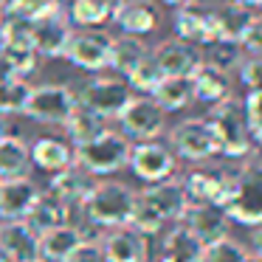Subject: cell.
<instances>
[{
  "mask_svg": "<svg viewBox=\"0 0 262 262\" xmlns=\"http://www.w3.org/2000/svg\"><path fill=\"white\" fill-rule=\"evenodd\" d=\"M107 127H110L107 119L96 116L88 107H76L74 113H71V119L62 124V130H65V138L76 147V144H85V141H91V138L102 136Z\"/></svg>",
  "mask_w": 262,
  "mask_h": 262,
  "instance_id": "cell-32",
  "label": "cell"
},
{
  "mask_svg": "<svg viewBox=\"0 0 262 262\" xmlns=\"http://www.w3.org/2000/svg\"><path fill=\"white\" fill-rule=\"evenodd\" d=\"M130 96H133V91H130V85H127V79H121V76H107V74L88 76L79 85V91H76L79 107L93 110L96 116H102V119H107V121L119 119V113L124 110V104L130 102Z\"/></svg>",
  "mask_w": 262,
  "mask_h": 262,
  "instance_id": "cell-8",
  "label": "cell"
},
{
  "mask_svg": "<svg viewBox=\"0 0 262 262\" xmlns=\"http://www.w3.org/2000/svg\"><path fill=\"white\" fill-rule=\"evenodd\" d=\"M234 3H243V6H248V9H256V6H259V0H234Z\"/></svg>",
  "mask_w": 262,
  "mask_h": 262,
  "instance_id": "cell-47",
  "label": "cell"
},
{
  "mask_svg": "<svg viewBox=\"0 0 262 262\" xmlns=\"http://www.w3.org/2000/svg\"><path fill=\"white\" fill-rule=\"evenodd\" d=\"M256 12H259V14H262V0H259V6H256Z\"/></svg>",
  "mask_w": 262,
  "mask_h": 262,
  "instance_id": "cell-50",
  "label": "cell"
},
{
  "mask_svg": "<svg viewBox=\"0 0 262 262\" xmlns=\"http://www.w3.org/2000/svg\"><path fill=\"white\" fill-rule=\"evenodd\" d=\"M181 223L200 239L203 245L214 243V239L226 237L228 234V217L220 206H211V203H189L186 211H183Z\"/></svg>",
  "mask_w": 262,
  "mask_h": 262,
  "instance_id": "cell-20",
  "label": "cell"
},
{
  "mask_svg": "<svg viewBox=\"0 0 262 262\" xmlns=\"http://www.w3.org/2000/svg\"><path fill=\"white\" fill-rule=\"evenodd\" d=\"M0 48H31V20L23 17V14H3V20H0Z\"/></svg>",
  "mask_w": 262,
  "mask_h": 262,
  "instance_id": "cell-34",
  "label": "cell"
},
{
  "mask_svg": "<svg viewBox=\"0 0 262 262\" xmlns=\"http://www.w3.org/2000/svg\"><path fill=\"white\" fill-rule=\"evenodd\" d=\"M31 172V152L29 141L14 133L0 138V181L6 178H20Z\"/></svg>",
  "mask_w": 262,
  "mask_h": 262,
  "instance_id": "cell-31",
  "label": "cell"
},
{
  "mask_svg": "<svg viewBox=\"0 0 262 262\" xmlns=\"http://www.w3.org/2000/svg\"><path fill=\"white\" fill-rule=\"evenodd\" d=\"M259 149H262V147H259Z\"/></svg>",
  "mask_w": 262,
  "mask_h": 262,
  "instance_id": "cell-52",
  "label": "cell"
},
{
  "mask_svg": "<svg viewBox=\"0 0 262 262\" xmlns=\"http://www.w3.org/2000/svg\"><path fill=\"white\" fill-rule=\"evenodd\" d=\"M37 194L40 186L29 175L0 181V220H26Z\"/></svg>",
  "mask_w": 262,
  "mask_h": 262,
  "instance_id": "cell-19",
  "label": "cell"
},
{
  "mask_svg": "<svg viewBox=\"0 0 262 262\" xmlns=\"http://www.w3.org/2000/svg\"><path fill=\"white\" fill-rule=\"evenodd\" d=\"M116 0H71L65 3V14H68L74 29H104L113 17Z\"/></svg>",
  "mask_w": 262,
  "mask_h": 262,
  "instance_id": "cell-30",
  "label": "cell"
},
{
  "mask_svg": "<svg viewBox=\"0 0 262 262\" xmlns=\"http://www.w3.org/2000/svg\"><path fill=\"white\" fill-rule=\"evenodd\" d=\"M149 96L155 99V104L164 113H181V110L194 104V91L189 76H164Z\"/></svg>",
  "mask_w": 262,
  "mask_h": 262,
  "instance_id": "cell-28",
  "label": "cell"
},
{
  "mask_svg": "<svg viewBox=\"0 0 262 262\" xmlns=\"http://www.w3.org/2000/svg\"><path fill=\"white\" fill-rule=\"evenodd\" d=\"M245 262H262V259H259L256 254H251V251H248V256H245Z\"/></svg>",
  "mask_w": 262,
  "mask_h": 262,
  "instance_id": "cell-48",
  "label": "cell"
},
{
  "mask_svg": "<svg viewBox=\"0 0 262 262\" xmlns=\"http://www.w3.org/2000/svg\"><path fill=\"white\" fill-rule=\"evenodd\" d=\"M85 237L76 223H62L54 226L48 231H40V259L42 262H68L71 254L79 248V243Z\"/></svg>",
  "mask_w": 262,
  "mask_h": 262,
  "instance_id": "cell-24",
  "label": "cell"
},
{
  "mask_svg": "<svg viewBox=\"0 0 262 262\" xmlns=\"http://www.w3.org/2000/svg\"><path fill=\"white\" fill-rule=\"evenodd\" d=\"M239 48H243V54H262V14L259 12L254 14L245 37L239 40Z\"/></svg>",
  "mask_w": 262,
  "mask_h": 262,
  "instance_id": "cell-41",
  "label": "cell"
},
{
  "mask_svg": "<svg viewBox=\"0 0 262 262\" xmlns=\"http://www.w3.org/2000/svg\"><path fill=\"white\" fill-rule=\"evenodd\" d=\"M127 166L133 175L144 183H158L166 178H175L178 172V158L169 149V144L161 138H149V141H133L130 147V161Z\"/></svg>",
  "mask_w": 262,
  "mask_h": 262,
  "instance_id": "cell-11",
  "label": "cell"
},
{
  "mask_svg": "<svg viewBox=\"0 0 262 262\" xmlns=\"http://www.w3.org/2000/svg\"><path fill=\"white\" fill-rule=\"evenodd\" d=\"M71 214H74V209H71L57 192H51V189H40V194H37L29 217H26V223L40 234V231H48V228H54V226L71 223Z\"/></svg>",
  "mask_w": 262,
  "mask_h": 262,
  "instance_id": "cell-27",
  "label": "cell"
},
{
  "mask_svg": "<svg viewBox=\"0 0 262 262\" xmlns=\"http://www.w3.org/2000/svg\"><path fill=\"white\" fill-rule=\"evenodd\" d=\"M192 79V91H194V102H203L209 107L226 102V99L234 96V82H231V74L214 68L203 59V62L194 68V74L189 76Z\"/></svg>",
  "mask_w": 262,
  "mask_h": 262,
  "instance_id": "cell-21",
  "label": "cell"
},
{
  "mask_svg": "<svg viewBox=\"0 0 262 262\" xmlns=\"http://www.w3.org/2000/svg\"><path fill=\"white\" fill-rule=\"evenodd\" d=\"M164 6H172V9H178V6H186V3H194V0H161Z\"/></svg>",
  "mask_w": 262,
  "mask_h": 262,
  "instance_id": "cell-46",
  "label": "cell"
},
{
  "mask_svg": "<svg viewBox=\"0 0 262 262\" xmlns=\"http://www.w3.org/2000/svg\"><path fill=\"white\" fill-rule=\"evenodd\" d=\"M209 121L211 133H214V141H217V149L220 155H226L228 161H245L254 155V138H251V130H248V121H245V113H243V102L237 99H226V102L209 107Z\"/></svg>",
  "mask_w": 262,
  "mask_h": 262,
  "instance_id": "cell-3",
  "label": "cell"
},
{
  "mask_svg": "<svg viewBox=\"0 0 262 262\" xmlns=\"http://www.w3.org/2000/svg\"><path fill=\"white\" fill-rule=\"evenodd\" d=\"M124 79H127V85H130L133 93H147V96H149V93L158 88V82L164 79V71H161L158 62H155L152 51H149L147 57H144L141 62H138L136 68L124 76Z\"/></svg>",
  "mask_w": 262,
  "mask_h": 262,
  "instance_id": "cell-35",
  "label": "cell"
},
{
  "mask_svg": "<svg viewBox=\"0 0 262 262\" xmlns=\"http://www.w3.org/2000/svg\"><path fill=\"white\" fill-rule=\"evenodd\" d=\"M149 54V46L144 42V37H133V34H119L110 42V65L107 71H116V76L124 79L138 62Z\"/></svg>",
  "mask_w": 262,
  "mask_h": 262,
  "instance_id": "cell-29",
  "label": "cell"
},
{
  "mask_svg": "<svg viewBox=\"0 0 262 262\" xmlns=\"http://www.w3.org/2000/svg\"><path fill=\"white\" fill-rule=\"evenodd\" d=\"M0 262H12V259H9L6 254H3V248H0Z\"/></svg>",
  "mask_w": 262,
  "mask_h": 262,
  "instance_id": "cell-49",
  "label": "cell"
},
{
  "mask_svg": "<svg viewBox=\"0 0 262 262\" xmlns=\"http://www.w3.org/2000/svg\"><path fill=\"white\" fill-rule=\"evenodd\" d=\"M3 14H23L29 20H40L65 9L62 0H0Z\"/></svg>",
  "mask_w": 262,
  "mask_h": 262,
  "instance_id": "cell-36",
  "label": "cell"
},
{
  "mask_svg": "<svg viewBox=\"0 0 262 262\" xmlns=\"http://www.w3.org/2000/svg\"><path fill=\"white\" fill-rule=\"evenodd\" d=\"M29 152H31V166L48 172V175L62 172L65 166L74 164V144L59 136H40L34 144H29Z\"/></svg>",
  "mask_w": 262,
  "mask_h": 262,
  "instance_id": "cell-25",
  "label": "cell"
},
{
  "mask_svg": "<svg viewBox=\"0 0 262 262\" xmlns=\"http://www.w3.org/2000/svg\"><path fill=\"white\" fill-rule=\"evenodd\" d=\"M130 147H133V141L124 133L107 127L102 136L91 138V141H85V144H76L74 147V164H79L82 169H88L96 178H110V175H116V172L127 169Z\"/></svg>",
  "mask_w": 262,
  "mask_h": 262,
  "instance_id": "cell-4",
  "label": "cell"
},
{
  "mask_svg": "<svg viewBox=\"0 0 262 262\" xmlns=\"http://www.w3.org/2000/svg\"><path fill=\"white\" fill-rule=\"evenodd\" d=\"M104 262H149V237L133 226L107 228L99 237Z\"/></svg>",
  "mask_w": 262,
  "mask_h": 262,
  "instance_id": "cell-14",
  "label": "cell"
},
{
  "mask_svg": "<svg viewBox=\"0 0 262 262\" xmlns=\"http://www.w3.org/2000/svg\"><path fill=\"white\" fill-rule=\"evenodd\" d=\"M12 133V124H9V116H0V138Z\"/></svg>",
  "mask_w": 262,
  "mask_h": 262,
  "instance_id": "cell-45",
  "label": "cell"
},
{
  "mask_svg": "<svg viewBox=\"0 0 262 262\" xmlns=\"http://www.w3.org/2000/svg\"><path fill=\"white\" fill-rule=\"evenodd\" d=\"M234 178H237V169L206 161V164H194V169L186 172L181 183L186 189L189 203H211L223 209L234 189Z\"/></svg>",
  "mask_w": 262,
  "mask_h": 262,
  "instance_id": "cell-9",
  "label": "cell"
},
{
  "mask_svg": "<svg viewBox=\"0 0 262 262\" xmlns=\"http://www.w3.org/2000/svg\"><path fill=\"white\" fill-rule=\"evenodd\" d=\"M158 262H203V243L183 223H175L161 239Z\"/></svg>",
  "mask_w": 262,
  "mask_h": 262,
  "instance_id": "cell-26",
  "label": "cell"
},
{
  "mask_svg": "<svg viewBox=\"0 0 262 262\" xmlns=\"http://www.w3.org/2000/svg\"><path fill=\"white\" fill-rule=\"evenodd\" d=\"M166 144L178 161H189V164H206V161L220 155L214 133L203 116H189V119H181L178 124H172Z\"/></svg>",
  "mask_w": 262,
  "mask_h": 262,
  "instance_id": "cell-6",
  "label": "cell"
},
{
  "mask_svg": "<svg viewBox=\"0 0 262 262\" xmlns=\"http://www.w3.org/2000/svg\"><path fill=\"white\" fill-rule=\"evenodd\" d=\"M76 107H79V102H76V91L71 85H65V82H42V85H31V96L23 116H29L37 124L62 127Z\"/></svg>",
  "mask_w": 262,
  "mask_h": 262,
  "instance_id": "cell-7",
  "label": "cell"
},
{
  "mask_svg": "<svg viewBox=\"0 0 262 262\" xmlns=\"http://www.w3.org/2000/svg\"><path fill=\"white\" fill-rule=\"evenodd\" d=\"M175 37L203 48L214 40V26H211V6L206 3H186L175 9Z\"/></svg>",
  "mask_w": 262,
  "mask_h": 262,
  "instance_id": "cell-18",
  "label": "cell"
},
{
  "mask_svg": "<svg viewBox=\"0 0 262 262\" xmlns=\"http://www.w3.org/2000/svg\"><path fill=\"white\" fill-rule=\"evenodd\" d=\"M31 96V82L23 76L0 82V116H23Z\"/></svg>",
  "mask_w": 262,
  "mask_h": 262,
  "instance_id": "cell-33",
  "label": "cell"
},
{
  "mask_svg": "<svg viewBox=\"0 0 262 262\" xmlns=\"http://www.w3.org/2000/svg\"><path fill=\"white\" fill-rule=\"evenodd\" d=\"M68 262H104V254H102V245H99V239L96 237H88V239H82L79 243V248L71 254V259Z\"/></svg>",
  "mask_w": 262,
  "mask_h": 262,
  "instance_id": "cell-42",
  "label": "cell"
},
{
  "mask_svg": "<svg viewBox=\"0 0 262 262\" xmlns=\"http://www.w3.org/2000/svg\"><path fill=\"white\" fill-rule=\"evenodd\" d=\"M254 14H256V9H248V6H243V3H234V0L211 6L214 40H220V42H237V46H239V40L245 37V31H248Z\"/></svg>",
  "mask_w": 262,
  "mask_h": 262,
  "instance_id": "cell-22",
  "label": "cell"
},
{
  "mask_svg": "<svg viewBox=\"0 0 262 262\" xmlns=\"http://www.w3.org/2000/svg\"><path fill=\"white\" fill-rule=\"evenodd\" d=\"M186 206H189L186 189L178 178L147 183L141 192H136V209H133L130 226L147 234V237H152V234L164 231V226L181 223Z\"/></svg>",
  "mask_w": 262,
  "mask_h": 262,
  "instance_id": "cell-1",
  "label": "cell"
},
{
  "mask_svg": "<svg viewBox=\"0 0 262 262\" xmlns=\"http://www.w3.org/2000/svg\"><path fill=\"white\" fill-rule=\"evenodd\" d=\"M133 209H136V189L121 181H99L91 198L74 211L82 214V223H76V226L85 231V237H91L88 228H104L107 231V228L130 226Z\"/></svg>",
  "mask_w": 262,
  "mask_h": 262,
  "instance_id": "cell-2",
  "label": "cell"
},
{
  "mask_svg": "<svg viewBox=\"0 0 262 262\" xmlns=\"http://www.w3.org/2000/svg\"><path fill=\"white\" fill-rule=\"evenodd\" d=\"M96 183H99L96 175H91L88 169H82L79 164H71V166H65L62 172H54L51 186L48 189L57 192L71 209H79V206L91 198V192L96 189Z\"/></svg>",
  "mask_w": 262,
  "mask_h": 262,
  "instance_id": "cell-23",
  "label": "cell"
},
{
  "mask_svg": "<svg viewBox=\"0 0 262 262\" xmlns=\"http://www.w3.org/2000/svg\"><path fill=\"white\" fill-rule=\"evenodd\" d=\"M110 42L113 34H107L104 29H74L65 59L79 71L102 74L110 65Z\"/></svg>",
  "mask_w": 262,
  "mask_h": 262,
  "instance_id": "cell-12",
  "label": "cell"
},
{
  "mask_svg": "<svg viewBox=\"0 0 262 262\" xmlns=\"http://www.w3.org/2000/svg\"><path fill=\"white\" fill-rule=\"evenodd\" d=\"M0 20H3V6H0Z\"/></svg>",
  "mask_w": 262,
  "mask_h": 262,
  "instance_id": "cell-51",
  "label": "cell"
},
{
  "mask_svg": "<svg viewBox=\"0 0 262 262\" xmlns=\"http://www.w3.org/2000/svg\"><path fill=\"white\" fill-rule=\"evenodd\" d=\"M245 256H248V248L231 234L203 245V262H245Z\"/></svg>",
  "mask_w": 262,
  "mask_h": 262,
  "instance_id": "cell-38",
  "label": "cell"
},
{
  "mask_svg": "<svg viewBox=\"0 0 262 262\" xmlns=\"http://www.w3.org/2000/svg\"><path fill=\"white\" fill-rule=\"evenodd\" d=\"M110 23L119 26L121 34L149 37L161 26V6L155 0H116Z\"/></svg>",
  "mask_w": 262,
  "mask_h": 262,
  "instance_id": "cell-15",
  "label": "cell"
},
{
  "mask_svg": "<svg viewBox=\"0 0 262 262\" xmlns=\"http://www.w3.org/2000/svg\"><path fill=\"white\" fill-rule=\"evenodd\" d=\"M243 113L248 121L251 138H254L256 147H262V91H251L243 99Z\"/></svg>",
  "mask_w": 262,
  "mask_h": 262,
  "instance_id": "cell-39",
  "label": "cell"
},
{
  "mask_svg": "<svg viewBox=\"0 0 262 262\" xmlns=\"http://www.w3.org/2000/svg\"><path fill=\"white\" fill-rule=\"evenodd\" d=\"M251 239H254V251H251V254H256L262 259V226L254 228V237H251Z\"/></svg>",
  "mask_w": 262,
  "mask_h": 262,
  "instance_id": "cell-44",
  "label": "cell"
},
{
  "mask_svg": "<svg viewBox=\"0 0 262 262\" xmlns=\"http://www.w3.org/2000/svg\"><path fill=\"white\" fill-rule=\"evenodd\" d=\"M226 217L239 226L256 228L262 226V161L245 158L243 166H237L234 189L223 206Z\"/></svg>",
  "mask_w": 262,
  "mask_h": 262,
  "instance_id": "cell-5",
  "label": "cell"
},
{
  "mask_svg": "<svg viewBox=\"0 0 262 262\" xmlns=\"http://www.w3.org/2000/svg\"><path fill=\"white\" fill-rule=\"evenodd\" d=\"M71 34H74V26H71L65 9L57 14H48V17L31 20V48L40 59H65Z\"/></svg>",
  "mask_w": 262,
  "mask_h": 262,
  "instance_id": "cell-13",
  "label": "cell"
},
{
  "mask_svg": "<svg viewBox=\"0 0 262 262\" xmlns=\"http://www.w3.org/2000/svg\"><path fill=\"white\" fill-rule=\"evenodd\" d=\"M0 248L12 262H42L40 234L26 220H0Z\"/></svg>",
  "mask_w": 262,
  "mask_h": 262,
  "instance_id": "cell-17",
  "label": "cell"
},
{
  "mask_svg": "<svg viewBox=\"0 0 262 262\" xmlns=\"http://www.w3.org/2000/svg\"><path fill=\"white\" fill-rule=\"evenodd\" d=\"M237 76L245 91H262V54H245L237 65Z\"/></svg>",
  "mask_w": 262,
  "mask_h": 262,
  "instance_id": "cell-40",
  "label": "cell"
},
{
  "mask_svg": "<svg viewBox=\"0 0 262 262\" xmlns=\"http://www.w3.org/2000/svg\"><path fill=\"white\" fill-rule=\"evenodd\" d=\"M243 48L237 46V42H220V40H211L209 46H203V59L209 65H214V68L226 71V74H231V71H237V65L243 62Z\"/></svg>",
  "mask_w": 262,
  "mask_h": 262,
  "instance_id": "cell-37",
  "label": "cell"
},
{
  "mask_svg": "<svg viewBox=\"0 0 262 262\" xmlns=\"http://www.w3.org/2000/svg\"><path fill=\"white\" fill-rule=\"evenodd\" d=\"M17 76V71H14L12 59L6 57V51L0 48V82H6V79H14Z\"/></svg>",
  "mask_w": 262,
  "mask_h": 262,
  "instance_id": "cell-43",
  "label": "cell"
},
{
  "mask_svg": "<svg viewBox=\"0 0 262 262\" xmlns=\"http://www.w3.org/2000/svg\"><path fill=\"white\" fill-rule=\"evenodd\" d=\"M155 62L161 65L164 76H192L194 68L203 62V48L181 40V37H166V40L149 46Z\"/></svg>",
  "mask_w": 262,
  "mask_h": 262,
  "instance_id": "cell-16",
  "label": "cell"
},
{
  "mask_svg": "<svg viewBox=\"0 0 262 262\" xmlns=\"http://www.w3.org/2000/svg\"><path fill=\"white\" fill-rule=\"evenodd\" d=\"M116 121H119V133H124L130 141H149L166 133V113L147 93H133Z\"/></svg>",
  "mask_w": 262,
  "mask_h": 262,
  "instance_id": "cell-10",
  "label": "cell"
}]
</instances>
